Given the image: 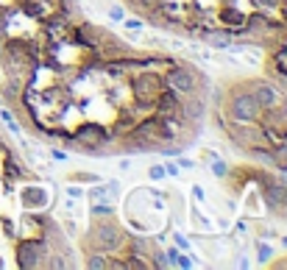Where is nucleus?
Instances as JSON below:
<instances>
[{"instance_id":"35","label":"nucleus","mask_w":287,"mask_h":270,"mask_svg":"<svg viewBox=\"0 0 287 270\" xmlns=\"http://www.w3.org/2000/svg\"><path fill=\"white\" fill-rule=\"evenodd\" d=\"M117 167H120L123 173H126V170H129V167H131V162H129V159H123V162H120V165H117Z\"/></svg>"},{"instance_id":"21","label":"nucleus","mask_w":287,"mask_h":270,"mask_svg":"<svg viewBox=\"0 0 287 270\" xmlns=\"http://www.w3.org/2000/svg\"><path fill=\"white\" fill-rule=\"evenodd\" d=\"M195 265H198V262L192 259V256H190V253H187V251H182V253H179V256H176V268L192 270V268H195Z\"/></svg>"},{"instance_id":"20","label":"nucleus","mask_w":287,"mask_h":270,"mask_svg":"<svg viewBox=\"0 0 287 270\" xmlns=\"http://www.w3.org/2000/svg\"><path fill=\"white\" fill-rule=\"evenodd\" d=\"M254 228H257V237H262V240H273V237H279L276 228L268 226V223H254Z\"/></svg>"},{"instance_id":"10","label":"nucleus","mask_w":287,"mask_h":270,"mask_svg":"<svg viewBox=\"0 0 287 270\" xmlns=\"http://www.w3.org/2000/svg\"><path fill=\"white\" fill-rule=\"evenodd\" d=\"M215 20L220 23V28H226L229 34H243V28H245V11H237V9H232V6L218 9Z\"/></svg>"},{"instance_id":"8","label":"nucleus","mask_w":287,"mask_h":270,"mask_svg":"<svg viewBox=\"0 0 287 270\" xmlns=\"http://www.w3.org/2000/svg\"><path fill=\"white\" fill-rule=\"evenodd\" d=\"M48 203H51V192L45 190V187L26 184L20 190V206L26 212H42V209H48Z\"/></svg>"},{"instance_id":"15","label":"nucleus","mask_w":287,"mask_h":270,"mask_svg":"<svg viewBox=\"0 0 287 270\" xmlns=\"http://www.w3.org/2000/svg\"><path fill=\"white\" fill-rule=\"evenodd\" d=\"M84 265H87L89 270H106V253L104 251H89Z\"/></svg>"},{"instance_id":"4","label":"nucleus","mask_w":287,"mask_h":270,"mask_svg":"<svg viewBox=\"0 0 287 270\" xmlns=\"http://www.w3.org/2000/svg\"><path fill=\"white\" fill-rule=\"evenodd\" d=\"M51 251V245L45 237H17L14 243V262L23 270H36L45 265V256Z\"/></svg>"},{"instance_id":"31","label":"nucleus","mask_w":287,"mask_h":270,"mask_svg":"<svg viewBox=\"0 0 287 270\" xmlns=\"http://www.w3.org/2000/svg\"><path fill=\"white\" fill-rule=\"evenodd\" d=\"M51 156L56 159V162H64V159H67V153H64V150H59V148H51Z\"/></svg>"},{"instance_id":"33","label":"nucleus","mask_w":287,"mask_h":270,"mask_svg":"<svg viewBox=\"0 0 287 270\" xmlns=\"http://www.w3.org/2000/svg\"><path fill=\"white\" fill-rule=\"evenodd\" d=\"M179 167H182V170H192V167H195V162H190V159H182V156H179Z\"/></svg>"},{"instance_id":"18","label":"nucleus","mask_w":287,"mask_h":270,"mask_svg":"<svg viewBox=\"0 0 287 270\" xmlns=\"http://www.w3.org/2000/svg\"><path fill=\"white\" fill-rule=\"evenodd\" d=\"M87 198L89 200H109V190H106V184L95 181V184H92V190H87Z\"/></svg>"},{"instance_id":"27","label":"nucleus","mask_w":287,"mask_h":270,"mask_svg":"<svg viewBox=\"0 0 287 270\" xmlns=\"http://www.w3.org/2000/svg\"><path fill=\"white\" fill-rule=\"evenodd\" d=\"M232 234H240V237L248 234V220H237L235 228H232Z\"/></svg>"},{"instance_id":"17","label":"nucleus","mask_w":287,"mask_h":270,"mask_svg":"<svg viewBox=\"0 0 287 270\" xmlns=\"http://www.w3.org/2000/svg\"><path fill=\"white\" fill-rule=\"evenodd\" d=\"M209 170H212V175H215V178H229V170H232V167L226 165V162H223V159H209Z\"/></svg>"},{"instance_id":"32","label":"nucleus","mask_w":287,"mask_h":270,"mask_svg":"<svg viewBox=\"0 0 287 270\" xmlns=\"http://www.w3.org/2000/svg\"><path fill=\"white\" fill-rule=\"evenodd\" d=\"M64 228L70 231V237H76V234H78V226H76L73 220H64Z\"/></svg>"},{"instance_id":"36","label":"nucleus","mask_w":287,"mask_h":270,"mask_svg":"<svg viewBox=\"0 0 287 270\" xmlns=\"http://www.w3.org/2000/svg\"><path fill=\"white\" fill-rule=\"evenodd\" d=\"M279 243H282V248H287V234H279Z\"/></svg>"},{"instance_id":"7","label":"nucleus","mask_w":287,"mask_h":270,"mask_svg":"<svg viewBox=\"0 0 287 270\" xmlns=\"http://www.w3.org/2000/svg\"><path fill=\"white\" fill-rule=\"evenodd\" d=\"M131 134H137L139 140H145L154 150H157L159 145H170V142H167V137H165V128H162V120H159L157 114L137 120V125L131 128Z\"/></svg>"},{"instance_id":"1","label":"nucleus","mask_w":287,"mask_h":270,"mask_svg":"<svg viewBox=\"0 0 287 270\" xmlns=\"http://www.w3.org/2000/svg\"><path fill=\"white\" fill-rule=\"evenodd\" d=\"M126 240V228L117 223L114 215H104V218H92L89 231L84 237V251H104V253H114Z\"/></svg>"},{"instance_id":"19","label":"nucleus","mask_w":287,"mask_h":270,"mask_svg":"<svg viewBox=\"0 0 287 270\" xmlns=\"http://www.w3.org/2000/svg\"><path fill=\"white\" fill-rule=\"evenodd\" d=\"M67 181H76V184H95V181H101V178H98L95 173H70Z\"/></svg>"},{"instance_id":"29","label":"nucleus","mask_w":287,"mask_h":270,"mask_svg":"<svg viewBox=\"0 0 287 270\" xmlns=\"http://www.w3.org/2000/svg\"><path fill=\"white\" fill-rule=\"evenodd\" d=\"M173 240H176V245H179L182 251H187V248H190V243L184 240V234H173Z\"/></svg>"},{"instance_id":"12","label":"nucleus","mask_w":287,"mask_h":270,"mask_svg":"<svg viewBox=\"0 0 287 270\" xmlns=\"http://www.w3.org/2000/svg\"><path fill=\"white\" fill-rule=\"evenodd\" d=\"M254 251H257V262L260 265H265V262H270V256H276V245H270V243H265V240H257L254 243Z\"/></svg>"},{"instance_id":"25","label":"nucleus","mask_w":287,"mask_h":270,"mask_svg":"<svg viewBox=\"0 0 287 270\" xmlns=\"http://www.w3.org/2000/svg\"><path fill=\"white\" fill-rule=\"evenodd\" d=\"M192 220L198 223V228H204V231H209V220L204 218V215H201V212L195 209V206H192Z\"/></svg>"},{"instance_id":"9","label":"nucleus","mask_w":287,"mask_h":270,"mask_svg":"<svg viewBox=\"0 0 287 270\" xmlns=\"http://www.w3.org/2000/svg\"><path fill=\"white\" fill-rule=\"evenodd\" d=\"M248 89L254 92V98L260 100V106L262 109H273V106H279V103H285V95L279 92L273 84H268V81H248Z\"/></svg>"},{"instance_id":"2","label":"nucleus","mask_w":287,"mask_h":270,"mask_svg":"<svg viewBox=\"0 0 287 270\" xmlns=\"http://www.w3.org/2000/svg\"><path fill=\"white\" fill-rule=\"evenodd\" d=\"M226 112L232 117V123H257L262 117V106L254 98V92L248 89V84H240V87L229 89Z\"/></svg>"},{"instance_id":"30","label":"nucleus","mask_w":287,"mask_h":270,"mask_svg":"<svg viewBox=\"0 0 287 270\" xmlns=\"http://www.w3.org/2000/svg\"><path fill=\"white\" fill-rule=\"evenodd\" d=\"M192 195H195V198H198L201 203L207 200V195H204V187H201V184H195V187H192Z\"/></svg>"},{"instance_id":"26","label":"nucleus","mask_w":287,"mask_h":270,"mask_svg":"<svg viewBox=\"0 0 287 270\" xmlns=\"http://www.w3.org/2000/svg\"><path fill=\"white\" fill-rule=\"evenodd\" d=\"M123 25L129 28V31H139V28L145 25V20H142V17H139V20H129V17H126V20H123Z\"/></svg>"},{"instance_id":"6","label":"nucleus","mask_w":287,"mask_h":270,"mask_svg":"<svg viewBox=\"0 0 287 270\" xmlns=\"http://www.w3.org/2000/svg\"><path fill=\"white\" fill-rule=\"evenodd\" d=\"M126 84H129V92L134 100H139V103H154L159 98V92L165 89V81H162V75H157V73H148V70H139V73H131L129 78H126Z\"/></svg>"},{"instance_id":"13","label":"nucleus","mask_w":287,"mask_h":270,"mask_svg":"<svg viewBox=\"0 0 287 270\" xmlns=\"http://www.w3.org/2000/svg\"><path fill=\"white\" fill-rule=\"evenodd\" d=\"M245 153H248V159H251V162L265 165V167H270V170H273V156H270V148H248Z\"/></svg>"},{"instance_id":"34","label":"nucleus","mask_w":287,"mask_h":270,"mask_svg":"<svg viewBox=\"0 0 287 270\" xmlns=\"http://www.w3.org/2000/svg\"><path fill=\"white\" fill-rule=\"evenodd\" d=\"M268 265H270V268H285L287 270V256H285V259H276V262H268Z\"/></svg>"},{"instance_id":"3","label":"nucleus","mask_w":287,"mask_h":270,"mask_svg":"<svg viewBox=\"0 0 287 270\" xmlns=\"http://www.w3.org/2000/svg\"><path fill=\"white\" fill-rule=\"evenodd\" d=\"M162 81H165V87L176 89L179 95H192V92H207L209 89L207 75L198 73L195 67H190V64H184V61L173 64V67L162 75Z\"/></svg>"},{"instance_id":"22","label":"nucleus","mask_w":287,"mask_h":270,"mask_svg":"<svg viewBox=\"0 0 287 270\" xmlns=\"http://www.w3.org/2000/svg\"><path fill=\"white\" fill-rule=\"evenodd\" d=\"M67 198H76V200H84L87 198V190H81L76 181H70V187H67Z\"/></svg>"},{"instance_id":"28","label":"nucleus","mask_w":287,"mask_h":270,"mask_svg":"<svg viewBox=\"0 0 287 270\" xmlns=\"http://www.w3.org/2000/svg\"><path fill=\"white\" fill-rule=\"evenodd\" d=\"M179 173H182V167L173 165V162H167L165 165V175H170V178H179Z\"/></svg>"},{"instance_id":"16","label":"nucleus","mask_w":287,"mask_h":270,"mask_svg":"<svg viewBox=\"0 0 287 270\" xmlns=\"http://www.w3.org/2000/svg\"><path fill=\"white\" fill-rule=\"evenodd\" d=\"M270 156H273V170L282 165H287V142L282 145H270Z\"/></svg>"},{"instance_id":"11","label":"nucleus","mask_w":287,"mask_h":270,"mask_svg":"<svg viewBox=\"0 0 287 270\" xmlns=\"http://www.w3.org/2000/svg\"><path fill=\"white\" fill-rule=\"evenodd\" d=\"M198 36L204 39V45H209V48H218V50H223V48H232V45H235V34H229L226 28H201Z\"/></svg>"},{"instance_id":"5","label":"nucleus","mask_w":287,"mask_h":270,"mask_svg":"<svg viewBox=\"0 0 287 270\" xmlns=\"http://www.w3.org/2000/svg\"><path fill=\"white\" fill-rule=\"evenodd\" d=\"M223 134H226L229 140H232V145L240 150H248V148H270L268 137H265V131H262V125H257V123H226L223 125Z\"/></svg>"},{"instance_id":"24","label":"nucleus","mask_w":287,"mask_h":270,"mask_svg":"<svg viewBox=\"0 0 287 270\" xmlns=\"http://www.w3.org/2000/svg\"><path fill=\"white\" fill-rule=\"evenodd\" d=\"M109 17H112L114 23H123V20H126V6H117V3L109 6Z\"/></svg>"},{"instance_id":"23","label":"nucleus","mask_w":287,"mask_h":270,"mask_svg":"<svg viewBox=\"0 0 287 270\" xmlns=\"http://www.w3.org/2000/svg\"><path fill=\"white\" fill-rule=\"evenodd\" d=\"M148 178L151 181H162V178H165V165H151L148 167Z\"/></svg>"},{"instance_id":"14","label":"nucleus","mask_w":287,"mask_h":270,"mask_svg":"<svg viewBox=\"0 0 287 270\" xmlns=\"http://www.w3.org/2000/svg\"><path fill=\"white\" fill-rule=\"evenodd\" d=\"M114 203L109 200H92V206H89V218H104V215H114Z\"/></svg>"}]
</instances>
